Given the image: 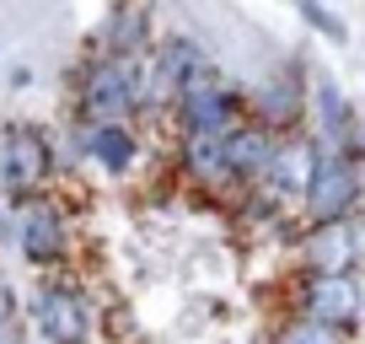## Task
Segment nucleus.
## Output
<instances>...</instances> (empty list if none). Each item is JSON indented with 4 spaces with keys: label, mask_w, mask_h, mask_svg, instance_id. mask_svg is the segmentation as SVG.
Returning a JSON list of instances; mask_svg holds the SVG:
<instances>
[{
    "label": "nucleus",
    "mask_w": 365,
    "mask_h": 344,
    "mask_svg": "<svg viewBox=\"0 0 365 344\" xmlns=\"http://www.w3.org/2000/svg\"><path fill=\"white\" fill-rule=\"evenodd\" d=\"M48 178H54V146H48V135L38 124H11L0 135V188L16 205H27Z\"/></svg>",
    "instance_id": "obj_4"
},
{
    "label": "nucleus",
    "mask_w": 365,
    "mask_h": 344,
    "mask_svg": "<svg viewBox=\"0 0 365 344\" xmlns=\"http://www.w3.org/2000/svg\"><path fill=\"white\" fill-rule=\"evenodd\" d=\"M33 323L48 344H86V328H91V312L81 301L76 285L65 280H43L33 296Z\"/></svg>",
    "instance_id": "obj_9"
},
{
    "label": "nucleus",
    "mask_w": 365,
    "mask_h": 344,
    "mask_svg": "<svg viewBox=\"0 0 365 344\" xmlns=\"http://www.w3.org/2000/svg\"><path fill=\"white\" fill-rule=\"evenodd\" d=\"M145 11L140 6H124V11H113V22H108V54H145Z\"/></svg>",
    "instance_id": "obj_16"
},
{
    "label": "nucleus",
    "mask_w": 365,
    "mask_h": 344,
    "mask_svg": "<svg viewBox=\"0 0 365 344\" xmlns=\"http://www.w3.org/2000/svg\"><path fill=\"white\" fill-rule=\"evenodd\" d=\"M296 318L349 333L354 323L365 318V290H360V275H307V280L296 285Z\"/></svg>",
    "instance_id": "obj_5"
},
{
    "label": "nucleus",
    "mask_w": 365,
    "mask_h": 344,
    "mask_svg": "<svg viewBox=\"0 0 365 344\" xmlns=\"http://www.w3.org/2000/svg\"><path fill=\"white\" fill-rule=\"evenodd\" d=\"M312 97H317V135H312V140H317L322 151H349L360 124H354V108L344 103V92L333 86V81H317V92H312Z\"/></svg>",
    "instance_id": "obj_15"
},
{
    "label": "nucleus",
    "mask_w": 365,
    "mask_h": 344,
    "mask_svg": "<svg viewBox=\"0 0 365 344\" xmlns=\"http://www.w3.org/2000/svg\"><path fill=\"white\" fill-rule=\"evenodd\" d=\"M301 16H307V22L317 27V33H328L333 44H344V38H349V27H344V22H339V16H333V11H322V6H312V0H307V6H301Z\"/></svg>",
    "instance_id": "obj_18"
},
{
    "label": "nucleus",
    "mask_w": 365,
    "mask_h": 344,
    "mask_svg": "<svg viewBox=\"0 0 365 344\" xmlns=\"http://www.w3.org/2000/svg\"><path fill=\"white\" fill-rule=\"evenodd\" d=\"M226 151H231V183H263L269 167H274V151H279V135L263 129L258 118H242L231 129Z\"/></svg>",
    "instance_id": "obj_11"
},
{
    "label": "nucleus",
    "mask_w": 365,
    "mask_h": 344,
    "mask_svg": "<svg viewBox=\"0 0 365 344\" xmlns=\"http://www.w3.org/2000/svg\"><path fill=\"white\" fill-rule=\"evenodd\" d=\"M172 113H178L182 135H231V129L242 124V97L231 92V81L220 76L215 65H205V70H194V76L182 81Z\"/></svg>",
    "instance_id": "obj_2"
},
{
    "label": "nucleus",
    "mask_w": 365,
    "mask_h": 344,
    "mask_svg": "<svg viewBox=\"0 0 365 344\" xmlns=\"http://www.w3.org/2000/svg\"><path fill=\"white\" fill-rule=\"evenodd\" d=\"M81 151L103 172H129L140 156V140L129 124H81Z\"/></svg>",
    "instance_id": "obj_13"
},
{
    "label": "nucleus",
    "mask_w": 365,
    "mask_h": 344,
    "mask_svg": "<svg viewBox=\"0 0 365 344\" xmlns=\"http://www.w3.org/2000/svg\"><path fill=\"white\" fill-rule=\"evenodd\" d=\"M6 323H16V296H11V285L0 280V328H6Z\"/></svg>",
    "instance_id": "obj_19"
},
{
    "label": "nucleus",
    "mask_w": 365,
    "mask_h": 344,
    "mask_svg": "<svg viewBox=\"0 0 365 344\" xmlns=\"http://www.w3.org/2000/svg\"><path fill=\"white\" fill-rule=\"evenodd\" d=\"M16 242H22V258L33 269H59L70 258V221L59 205L48 199H27L22 221H16Z\"/></svg>",
    "instance_id": "obj_7"
},
{
    "label": "nucleus",
    "mask_w": 365,
    "mask_h": 344,
    "mask_svg": "<svg viewBox=\"0 0 365 344\" xmlns=\"http://www.w3.org/2000/svg\"><path fill=\"white\" fill-rule=\"evenodd\" d=\"M312 172H317V140L312 135H279V151H274V167L263 178V194L274 199H301L312 183Z\"/></svg>",
    "instance_id": "obj_10"
},
{
    "label": "nucleus",
    "mask_w": 365,
    "mask_h": 344,
    "mask_svg": "<svg viewBox=\"0 0 365 344\" xmlns=\"http://www.w3.org/2000/svg\"><path fill=\"white\" fill-rule=\"evenodd\" d=\"M81 124H129L135 108H145V54H103L81 70L76 86Z\"/></svg>",
    "instance_id": "obj_1"
},
{
    "label": "nucleus",
    "mask_w": 365,
    "mask_h": 344,
    "mask_svg": "<svg viewBox=\"0 0 365 344\" xmlns=\"http://www.w3.org/2000/svg\"><path fill=\"white\" fill-rule=\"evenodd\" d=\"M252 103H258V124L263 129H274V135H279V129H290L301 118V108H307V92H301V76L296 70H274L269 81H263L258 92H252Z\"/></svg>",
    "instance_id": "obj_12"
},
{
    "label": "nucleus",
    "mask_w": 365,
    "mask_h": 344,
    "mask_svg": "<svg viewBox=\"0 0 365 344\" xmlns=\"http://www.w3.org/2000/svg\"><path fill=\"white\" fill-rule=\"evenodd\" d=\"M296 258L307 275H354V258H360V226H354V216L307 226L296 242Z\"/></svg>",
    "instance_id": "obj_8"
},
{
    "label": "nucleus",
    "mask_w": 365,
    "mask_h": 344,
    "mask_svg": "<svg viewBox=\"0 0 365 344\" xmlns=\"http://www.w3.org/2000/svg\"><path fill=\"white\" fill-rule=\"evenodd\" d=\"M231 135H182L178 146V161L194 183H231V151H226Z\"/></svg>",
    "instance_id": "obj_14"
},
{
    "label": "nucleus",
    "mask_w": 365,
    "mask_h": 344,
    "mask_svg": "<svg viewBox=\"0 0 365 344\" xmlns=\"http://www.w3.org/2000/svg\"><path fill=\"white\" fill-rule=\"evenodd\" d=\"M274 344H349V333L322 328V323H307V318H290L285 328H279V339H274Z\"/></svg>",
    "instance_id": "obj_17"
},
{
    "label": "nucleus",
    "mask_w": 365,
    "mask_h": 344,
    "mask_svg": "<svg viewBox=\"0 0 365 344\" xmlns=\"http://www.w3.org/2000/svg\"><path fill=\"white\" fill-rule=\"evenodd\" d=\"M354 205H360V161H354V151H322L317 146V172H312L307 194H301L307 226L349 221Z\"/></svg>",
    "instance_id": "obj_3"
},
{
    "label": "nucleus",
    "mask_w": 365,
    "mask_h": 344,
    "mask_svg": "<svg viewBox=\"0 0 365 344\" xmlns=\"http://www.w3.org/2000/svg\"><path fill=\"white\" fill-rule=\"evenodd\" d=\"M205 49L194 44V38H161L156 49H145V108H172L182 92V81L194 76V70H205Z\"/></svg>",
    "instance_id": "obj_6"
}]
</instances>
